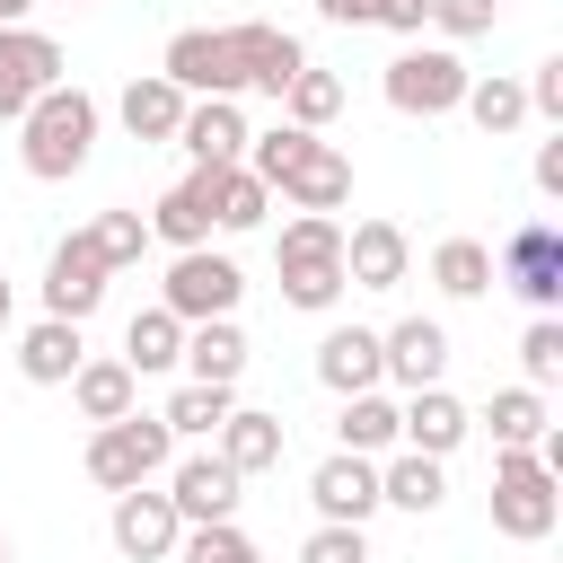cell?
<instances>
[{
  "instance_id": "obj_1",
  "label": "cell",
  "mask_w": 563,
  "mask_h": 563,
  "mask_svg": "<svg viewBox=\"0 0 563 563\" xmlns=\"http://www.w3.org/2000/svg\"><path fill=\"white\" fill-rule=\"evenodd\" d=\"M97 123H106V106H97L79 79H53V88L18 114V167H26L35 185L79 176V167H88V150H97Z\"/></svg>"
},
{
  "instance_id": "obj_2",
  "label": "cell",
  "mask_w": 563,
  "mask_h": 563,
  "mask_svg": "<svg viewBox=\"0 0 563 563\" xmlns=\"http://www.w3.org/2000/svg\"><path fill=\"white\" fill-rule=\"evenodd\" d=\"M273 273H282V299L325 317L352 282H343V220L334 211H290L282 238H273Z\"/></svg>"
},
{
  "instance_id": "obj_3",
  "label": "cell",
  "mask_w": 563,
  "mask_h": 563,
  "mask_svg": "<svg viewBox=\"0 0 563 563\" xmlns=\"http://www.w3.org/2000/svg\"><path fill=\"white\" fill-rule=\"evenodd\" d=\"M563 519V475L537 449H493V528L510 545H545Z\"/></svg>"
},
{
  "instance_id": "obj_4",
  "label": "cell",
  "mask_w": 563,
  "mask_h": 563,
  "mask_svg": "<svg viewBox=\"0 0 563 563\" xmlns=\"http://www.w3.org/2000/svg\"><path fill=\"white\" fill-rule=\"evenodd\" d=\"M167 457H176V431H167L158 413H141V405H132L123 422H97V431H88V484H106V493L158 484Z\"/></svg>"
},
{
  "instance_id": "obj_5",
  "label": "cell",
  "mask_w": 563,
  "mask_h": 563,
  "mask_svg": "<svg viewBox=\"0 0 563 563\" xmlns=\"http://www.w3.org/2000/svg\"><path fill=\"white\" fill-rule=\"evenodd\" d=\"M466 79H475V70H466L449 44H405V53L387 62V79H378V88H387V106H396V114H422V123H431V114H457Z\"/></svg>"
},
{
  "instance_id": "obj_6",
  "label": "cell",
  "mask_w": 563,
  "mask_h": 563,
  "mask_svg": "<svg viewBox=\"0 0 563 563\" xmlns=\"http://www.w3.org/2000/svg\"><path fill=\"white\" fill-rule=\"evenodd\" d=\"M493 282H510L537 317H554L563 308V229L554 220H519L501 238V255H493Z\"/></svg>"
},
{
  "instance_id": "obj_7",
  "label": "cell",
  "mask_w": 563,
  "mask_h": 563,
  "mask_svg": "<svg viewBox=\"0 0 563 563\" xmlns=\"http://www.w3.org/2000/svg\"><path fill=\"white\" fill-rule=\"evenodd\" d=\"M238 299H246V273H238L229 255H211V246H185V255L167 264V282H158V308H176L185 325L238 317Z\"/></svg>"
},
{
  "instance_id": "obj_8",
  "label": "cell",
  "mask_w": 563,
  "mask_h": 563,
  "mask_svg": "<svg viewBox=\"0 0 563 563\" xmlns=\"http://www.w3.org/2000/svg\"><path fill=\"white\" fill-rule=\"evenodd\" d=\"M106 282H114V264L97 255V238H88V229H70V238L53 246V264H44V317L88 325V317L106 308Z\"/></svg>"
},
{
  "instance_id": "obj_9",
  "label": "cell",
  "mask_w": 563,
  "mask_h": 563,
  "mask_svg": "<svg viewBox=\"0 0 563 563\" xmlns=\"http://www.w3.org/2000/svg\"><path fill=\"white\" fill-rule=\"evenodd\" d=\"M106 537H114V554H123V563H176V537H185V519H176V501H167V493L132 484V493H114V510H106Z\"/></svg>"
},
{
  "instance_id": "obj_10",
  "label": "cell",
  "mask_w": 563,
  "mask_h": 563,
  "mask_svg": "<svg viewBox=\"0 0 563 563\" xmlns=\"http://www.w3.org/2000/svg\"><path fill=\"white\" fill-rule=\"evenodd\" d=\"M158 70H167L185 97H246L238 53H229V35H220V26H176V35H167V53H158Z\"/></svg>"
},
{
  "instance_id": "obj_11",
  "label": "cell",
  "mask_w": 563,
  "mask_h": 563,
  "mask_svg": "<svg viewBox=\"0 0 563 563\" xmlns=\"http://www.w3.org/2000/svg\"><path fill=\"white\" fill-rule=\"evenodd\" d=\"M246 475L220 457V449H194V457H167V501H176V519L185 528H202V519H238V493Z\"/></svg>"
},
{
  "instance_id": "obj_12",
  "label": "cell",
  "mask_w": 563,
  "mask_h": 563,
  "mask_svg": "<svg viewBox=\"0 0 563 563\" xmlns=\"http://www.w3.org/2000/svg\"><path fill=\"white\" fill-rule=\"evenodd\" d=\"M62 79V44L44 26H0V123H18Z\"/></svg>"
},
{
  "instance_id": "obj_13",
  "label": "cell",
  "mask_w": 563,
  "mask_h": 563,
  "mask_svg": "<svg viewBox=\"0 0 563 563\" xmlns=\"http://www.w3.org/2000/svg\"><path fill=\"white\" fill-rule=\"evenodd\" d=\"M220 35H229L238 79H246L255 97H282V88H290V70L308 62V44H299L290 26H273V18H238V26H220Z\"/></svg>"
},
{
  "instance_id": "obj_14",
  "label": "cell",
  "mask_w": 563,
  "mask_h": 563,
  "mask_svg": "<svg viewBox=\"0 0 563 563\" xmlns=\"http://www.w3.org/2000/svg\"><path fill=\"white\" fill-rule=\"evenodd\" d=\"M273 194H282L290 211H343V202H352V158H343V150L317 132V141H308V150H299V158L273 176Z\"/></svg>"
},
{
  "instance_id": "obj_15",
  "label": "cell",
  "mask_w": 563,
  "mask_h": 563,
  "mask_svg": "<svg viewBox=\"0 0 563 563\" xmlns=\"http://www.w3.org/2000/svg\"><path fill=\"white\" fill-rule=\"evenodd\" d=\"M211 185H220V167H185V176L141 211V220H150V238H158V246H176V255H185V246H211Z\"/></svg>"
},
{
  "instance_id": "obj_16",
  "label": "cell",
  "mask_w": 563,
  "mask_h": 563,
  "mask_svg": "<svg viewBox=\"0 0 563 563\" xmlns=\"http://www.w3.org/2000/svg\"><path fill=\"white\" fill-rule=\"evenodd\" d=\"M413 273V238L396 220H352L343 229V282L352 290H396Z\"/></svg>"
},
{
  "instance_id": "obj_17",
  "label": "cell",
  "mask_w": 563,
  "mask_h": 563,
  "mask_svg": "<svg viewBox=\"0 0 563 563\" xmlns=\"http://www.w3.org/2000/svg\"><path fill=\"white\" fill-rule=\"evenodd\" d=\"M308 501H317V519L369 528V510H387V501H378V457H352V449H334V457L308 475Z\"/></svg>"
},
{
  "instance_id": "obj_18",
  "label": "cell",
  "mask_w": 563,
  "mask_h": 563,
  "mask_svg": "<svg viewBox=\"0 0 563 563\" xmlns=\"http://www.w3.org/2000/svg\"><path fill=\"white\" fill-rule=\"evenodd\" d=\"M378 369L413 396V387H440V369H449V334H440V317H396L387 334H378Z\"/></svg>"
},
{
  "instance_id": "obj_19",
  "label": "cell",
  "mask_w": 563,
  "mask_h": 563,
  "mask_svg": "<svg viewBox=\"0 0 563 563\" xmlns=\"http://www.w3.org/2000/svg\"><path fill=\"white\" fill-rule=\"evenodd\" d=\"M475 431V413L449 396V387H413L405 405H396V449H422V457H449L457 440Z\"/></svg>"
},
{
  "instance_id": "obj_20",
  "label": "cell",
  "mask_w": 563,
  "mask_h": 563,
  "mask_svg": "<svg viewBox=\"0 0 563 563\" xmlns=\"http://www.w3.org/2000/svg\"><path fill=\"white\" fill-rule=\"evenodd\" d=\"M176 150H185L194 167H229V158H246V114H238V97H194L185 123H176Z\"/></svg>"
},
{
  "instance_id": "obj_21",
  "label": "cell",
  "mask_w": 563,
  "mask_h": 563,
  "mask_svg": "<svg viewBox=\"0 0 563 563\" xmlns=\"http://www.w3.org/2000/svg\"><path fill=\"white\" fill-rule=\"evenodd\" d=\"M185 106H194V97H185L167 70H132V79H123V97H114V114H123V132H132V141H176Z\"/></svg>"
},
{
  "instance_id": "obj_22",
  "label": "cell",
  "mask_w": 563,
  "mask_h": 563,
  "mask_svg": "<svg viewBox=\"0 0 563 563\" xmlns=\"http://www.w3.org/2000/svg\"><path fill=\"white\" fill-rule=\"evenodd\" d=\"M176 369H185V378H211V387H238V378H246V325H238V317H202V325H185Z\"/></svg>"
},
{
  "instance_id": "obj_23",
  "label": "cell",
  "mask_w": 563,
  "mask_h": 563,
  "mask_svg": "<svg viewBox=\"0 0 563 563\" xmlns=\"http://www.w3.org/2000/svg\"><path fill=\"white\" fill-rule=\"evenodd\" d=\"M317 378H325L334 396L387 387V369H378V325H325V343H317Z\"/></svg>"
},
{
  "instance_id": "obj_24",
  "label": "cell",
  "mask_w": 563,
  "mask_h": 563,
  "mask_svg": "<svg viewBox=\"0 0 563 563\" xmlns=\"http://www.w3.org/2000/svg\"><path fill=\"white\" fill-rule=\"evenodd\" d=\"M449 457H422V449H387L378 457V501L387 510H413V519H431L440 501H449V475H440Z\"/></svg>"
},
{
  "instance_id": "obj_25",
  "label": "cell",
  "mask_w": 563,
  "mask_h": 563,
  "mask_svg": "<svg viewBox=\"0 0 563 563\" xmlns=\"http://www.w3.org/2000/svg\"><path fill=\"white\" fill-rule=\"evenodd\" d=\"M62 387H70V405H79V422H123V413L141 405V378H132L123 352H114V361H79Z\"/></svg>"
},
{
  "instance_id": "obj_26",
  "label": "cell",
  "mask_w": 563,
  "mask_h": 563,
  "mask_svg": "<svg viewBox=\"0 0 563 563\" xmlns=\"http://www.w3.org/2000/svg\"><path fill=\"white\" fill-rule=\"evenodd\" d=\"M79 361H88V334H79L70 317H35V325L18 334V369H26L35 387H62Z\"/></svg>"
},
{
  "instance_id": "obj_27",
  "label": "cell",
  "mask_w": 563,
  "mask_h": 563,
  "mask_svg": "<svg viewBox=\"0 0 563 563\" xmlns=\"http://www.w3.org/2000/svg\"><path fill=\"white\" fill-rule=\"evenodd\" d=\"M282 413H255V405H229V422L211 431V449L238 466V475H264V466H282Z\"/></svg>"
},
{
  "instance_id": "obj_28",
  "label": "cell",
  "mask_w": 563,
  "mask_h": 563,
  "mask_svg": "<svg viewBox=\"0 0 563 563\" xmlns=\"http://www.w3.org/2000/svg\"><path fill=\"white\" fill-rule=\"evenodd\" d=\"M475 422H493V449H537L545 431H554V413H545V387H493V405L475 413Z\"/></svg>"
},
{
  "instance_id": "obj_29",
  "label": "cell",
  "mask_w": 563,
  "mask_h": 563,
  "mask_svg": "<svg viewBox=\"0 0 563 563\" xmlns=\"http://www.w3.org/2000/svg\"><path fill=\"white\" fill-rule=\"evenodd\" d=\"M176 352H185V317L176 308H132V325H123V361H132V378H150V369H176Z\"/></svg>"
},
{
  "instance_id": "obj_30",
  "label": "cell",
  "mask_w": 563,
  "mask_h": 563,
  "mask_svg": "<svg viewBox=\"0 0 563 563\" xmlns=\"http://www.w3.org/2000/svg\"><path fill=\"white\" fill-rule=\"evenodd\" d=\"M334 440H343L352 457H387V449H396V396H387V387H361V396H343V413H334Z\"/></svg>"
},
{
  "instance_id": "obj_31",
  "label": "cell",
  "mask_w": 563,
  "mask_h": 563,
  "mask_svg": "<svg viewBox=\"0 0 563 563\" xmlns=\"http://www.w3.org/2000/svg\"><path fill=\"white\" fill-rule=\"evenodd\" d=\"M264 211H273V185L246 158H229L220 185H211V229H264Z\"/></svg>"
},
{
  "instance_id": "obj_32",
  "label": "cell",
  "mask_w": 563,
  "mask_h": 563,
  "mask_svg": "<svg viewBox=\"0 0 563 563\" xmlns=\"http://www.w3.org/2000/svg\"><path fill=\"white\" fill-rule=\"evenodd\" d=\"M229 405H238V387H211V378H185L167 405H158V422L176 431V440H211L220 422H229Z\"/></svg>"
},
{
  "instance_id": "obj_33",
  "label": "cell",
  "mask_w": 563,
  "mask_h": 563,
  "mask_svg": "<svg viewBox=\"0 0 563 563\" xmlns=\"http://www.w3.org/2000/svg\"><path fill=\"white\" fill-rule=\"evenodd\" d=\"M334 114H343V79H334V70H317V62H299V70H290V88H282V123L325 132Z\"/></svg>"
},
{
  "instance_id": "obj_34",
  "label": "cell",
  "mask_w": 563,
  "mask_h": 563,
  "mask_svg": "<svg viewBox=\"0 0 563 563\" xmlns=\"http://www.w3.org/2000/svg\"><path fill=\"white\" fill-rule=\"evenodd\" d=\"M431 282H440L449 299H484V290H493V246H484V238H440V246H431Z\"/></svg>"
},
{
  "instance_id": "obj_35",
  "label": "cell",
  "mask_w": 563,
  "mask_h": 563,
  "mask_svg": "<svg viewBox=\"0 0 563 563\" xmlns=\"http://www.w3.org/2000/svg\"><path fill=\"white\" fill-rule=\"evenodd\" d=\"M457 106L475 114V132H484V141H501V132H519V123H528V88H519V79H501V70H493V79H466V97H457Z\"/></svg>"
},
{
  "instance_id": "obj_36",
  "label": "cell",
  "mask_w": 563,
  "mask_h": 563,
  "mask_svg": "<svg viewBox=\"0 0 563 563\" xmlns=\"http://www.w3.org/2000/svg\"><path fill=\"white\" fill-rule=\"evenodd\" d=\"M176 563H264V554H255V537L238 519H202V528L176 537Z\"/></svg>"
},
{
  "instance_id": "obj_37",
  "label": "cell",
  "mask_w": 563,
  "mask_h": 563,
  "mask_svg": "<svg viewBox=\"0 0 563 563\" xmlns=\"http://www.w3.org/2000/svg\"><path fill=\"white\" fill-rule=\"evenodd\" d=\"M88 238H97V255L123 273V264H141V246H150V220H141V211H97V220H88Z\"/></svg>"
},
{
  "instance_id": "obj_38",
  "label": "cell",
  "mask_w": 563,
  "mask_h": 563,
  "mask_svg": "<svg viewBox=\"0 0 563 563\" xmlns=\"http://www.w3.org/2000/svg\"><path fill=\"white\" fill-rule=\"evenodd\" d=\"M519 369H528V387H554V378H563V317H528Z\"/></svg>"
},
{
  "instance_id": "obj_39",
  "label": "cell",
  "mask_w": 563,
  "mask_h": 563,
  "mask_svg": "<svg viewBox=\"0 0 563 563\" xmlns=\"http://www.w3.org/2000/svg\"><path fill=\"white\" fill-rule=\"evenodd\" d=\"M431 26H440L449 44H466V35H493V26H501V0H431Z\"/></svg>"
},
{
  "instance_id": "obj_40",
  "label": "cell",
  "mask_w": 563,
  "mask_h": 563,
  "mask_svg": "<svg viewBox=\"0 0 563 563\" xmlns=\"http://www.w3.org/2000/svg\"><path fill=\"white\" fill-rule=\"evenodd\" d=\"M299 563H369V537L343 528V519H317V537L299 545Z\"/></svg>"
},
{
  "instance_id": "obj_41",
  "label": "cell",
  "mask_w": 563,
  "mask_h": 563,
  "mask_svg": "<svg viewBox=\"0 0 563 563\" xmlns=\"http://www.w3.org/2000/svg\"><path fill=\"white\" fill-rule=\"evenodd\" d=\"M519 88H528V114H554L563 123V53H545L537 79H519Z\"/></svg>"
},
{
  "instance_id": "obj_42",
  "label": "cell",
  "mask_w": 563,
  "mask_h": 563,
  "mask_svg": "<svg viewBox=\"0 0 563 563\" xmlns=\"http://www.w3.org/2000/svg\"><path fill=\"white\" fill-rule=\"evenodd\" d=\"M369 26H396V35H422L431 26V0H378V18Z\"/></svg>"
},
{
  "instance_id": "obj_43",
  "label": "cell",
  "mask_w": 563,
  "mask_h": 563,
  "mask_svg": "<svg viewBox=\"0 0 563 563\" xmlns=\"http://www.w3.org/2000/svg\"><path fill=\"white\" fill-rule=\"evenodd\" d=\"M537 194H545V202H563V132H554V141H537Z\"/></svg>"
},
{
  "instance_id": "obj_44",
  "label": "cell",
  "mask_w": 563,
  "mask_h": 563,
  "mask_svg": "<svg viewBox=\"0 0 563 563\" xmlns=\"http://www.w3.org/2000/svg\"><path fill=\"white\" fill-rule=\"evenodd\" d=\"M317 18H325V26H369L378 0H317Z\"/></svg>"
},
{
  "instance_id": "obj_45",
  "label": "cell",
  "mask_w": 563,
  "mask_h": 563,
  "mask_svg": "<svg viewBox=\"0 0 563 563\" xmlns=\"http://www.w3.org/2000/svg\"><path fill=\"white\" fill-rule=\"evenodd\" d=\"M26 9H35V0H0V26H26Z\"/></svg>"
},
{
  "instance_id": "obj_46",
  "label": "cell",
  "mask_w": 563,
  "mask_h": 563,
  "mask_svg": "<svg viewBox=\"0 0 563 563\" xmlns=\"http://www.w3.org/2000/svg\"><path fill=\"white\" fill-rule=\"evenodd\" d=\"M9 308H18V299H9V282H0V334H9Z\"/></svg>"
},
{
  "instance_id": "obj_47",
  "label": "cell",
  "mask_w": 563,
  "mask_h": 563,
  "mask_svg": "<svg viewBox=\"0 0 563 563\" xmlns=\"http://www.w3.org/2000/svg\"><path fill=\"white\" fill-rule=\"evenodd\" d=\"M0 563H9V528H0Z\"/></svg>"
},
{
  "instance_id": "obj_48",
  "label": "cell",
  "mask_w": 563,
  "mask_h": 563,
  "mask_svg": "<svg viewBox=\"0 0 563 563\" xmlns=\"http://www.w3.org/2000/svg\"><path fill=\"white\" fill-rule=\"evenodd\" d=\"M62 9H88V0H62Z\"/></svg>"
}]
</instances>
